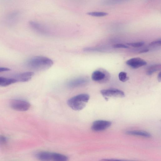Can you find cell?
Instances as JSON below:
<instances>
[{"label": "cell", "instance_id": "6da1fadb", "mask_svg": "<svg viewBox=\"0 0 161 161\" xmlns=\"http://www.w3.org/2000/svg\"><path fill=\"white\" fill-rule=\"evenodd\" d=\"M53 64L52 60L44 57H35L32 58L27 62L30 68L38 71H44L51 67Z\"/></svg>", "mask_w": 161, "mask_h": 161}, {"label": "cell", "instance_id": "7a4b0ae2", "mask_svg": "<svg viewBox=\"0 0 161 161\" xmlns=\"http://www.w3.org/2000/svg\"><path fill=\"white\" fill-rule=\"evenodd\" d=\"M89 98L90 96L88 94L78 95L69 99L67 104L69 106L74 110L79 111L85 107Z\"/></svg>", "mask_w": 161, "mask_h": 161}, {"label": "cell", "instance_id": "3957f363", "mask_svg": "<svg viewBox=\"0 0 161 161\" xmlns=\"http://www.w3.org/2000/svg\"><path fill=\"white\" fill-rule=\"evenodd\" d=\"M11 107L17 111H26L30 108L31 105L26 101L21 99H14L10 103Z\"/></svg>", "mask_w": 161, "mask_h": 161}, {"label": "cell", "instance_id": "277c9868", "mask_svg": "<svg viewBox=\"0 0 161 161\" xmlns=\"http://www.w3.org/2000/svg\"><path fill=\"white\" fill-rule=\"evenodd\" d=\"M110 75L106 71L102 70H97L93 72L92 75V79L95 82L104 83L107 82L109 79Z\"/></svg>", "mask_w": 161, "mask_h": 161}, {"label": "cell", "instance_id": "5b68a950", "mask_svg": "<svg viewBox=\"0 0 161 161\" xmlns=\"http://www.w3.org/2000/svg\"><path fill=\"white\" fill-rule=\"evenodd\" d=\"M110 122L100 120L94 122L92 125L91 129L93 131L99 132L104 130L112 125Z\"/></svg>", "mask_w": 161, "mask_h": 161}, {"label": "cell", "instance_id": "8992f818", "mask_svg": "<svg viewBox=\"0 0 161 161\" xmlns=\"http://www.w3.org/2000/svg\"><path fill=\"white\" fill-rule=\"evenodd\" d=\"M100 93L103 96L108 97H124L125 96L123 91L114 89H103L100 91Z\"/></svg>", "mask_w": 161, "mask_h": 161}, {"label": "cell", "instance_id": "52a82bcc", "mask_svg": "<svg viewBox=\"0 0 161 161\" xmlns=\"http://www.w3.org/2000/svg\"><path fill=\"white\" fill-rule=\"evenodd\" d=\"M89 79L86 77H82L72 80L68 82L67 86L69 88H75L84 86L88 83Z\"/></svg>", "mask_w": 161, "mask_h": 161}, {"label": "cell", "instance_id": "ba28073f", "mask_svg": "<svg viewBox=\"0 0 161 161\" xmlns=\"http://www.w3.org/2000/svg\"><path fill=\"white\" fill-rule=\"evenodd\" d=\"M126 64L132 68L136 69L146 65L147 62L143 59L137 57L128 60L126 62Z\"/></svg>", "mask_w": 161, "mask_h": 161}, {"label": "cell", "instance_id": "9c48e42d", "mask_svg": "<svg viewBox=\"0 0 161 161\" xmlns=\"http://www.w3.org/2000/svg\"><path fill=\"white\" fill-rule=\"evenodd\" d=\"M29 25L32 29L39 33L43 34H47L48 33L47 29L39 23L31 21Z\"/></svg>", "mask_w": 161, "mask_h": 161}, {"label": "cell", "instance_id": "30bf717a", "mask_svg": "<svg viewBox=\"0 0 161 161\" xmlns=\"http://www.w3.org/2000/svg\"><path fill=\"white\" fill-rule=\"evenodd\" d=\"M125 133L128 135L138 136L147 138L150 137L151 136L150 133L142 131H129L126 132Z\"/></svg>", "mask_w": 161, "mask_h": 161}, {"label": "cell", "instance_id": "8fae6325", "mask_svg": "<svg viewBox=\"0 0 161 161\" xmlns=\"http://www.w3.org/2000/svg\"><path fill=\"white\" fill-rule=\"evenodd\" d=\"M34 74V73L32 72H26L20 74L18 76L19 79L17 80L18 82H28L30 80Z\"/></svg>", "mask_w": 161, "mask_h": 161}, {"label": "cell", "instance_id": "7c38bea8", "mask_svg": "<svg viewBox=\"0 0 161 161\" xmlns=\"http://www.w3.org/2000/svg\"><path fill=\"white\" fill-rule=\"evenodd\" d=\"M36 156L37 158L41 160H52V153L48 152H41L36 153Z\"/></svg>", "mask_w": 161, "mask_h": 161}, {"label": "cell", "instance_id": "4fadbf2b", "mask_svg": "<svg viewBox=\"0 0 161 161\" xmlns=\"http://www.w3.org/2000/svg\"><path fill=\"white\" fill-rule=\"evenodd\" d=\"M16 79H7L5 77H0V86L6 87L17 82Z\"/></svg>", "mask_w": 161, "mask_h": 161}, {"label": "cell", "instance_id": "5bb4252c", "mask_svg": "<svg viewBox=\"0 0 161 161\" xmlns=\"http://www.w3.org/2000/svg\"><path fill=\"white\" fill-rule=\"evenodd\" d=\"M161 69V65L160 64H155L150 67L147 69V74L150 76L153 74V73L159 71Z\"/></svg>", "mask_w": 161, "mask_h": 161}, {"label": "cell", "instance_id": "9a60e30c", "mask_svg": "<svg viewBox=\"0 0 161 161\" xmlns=\"http://www.w3.org/2000/svg\"><path fill=\"white\" fill-rule=\"evenodd\" d=\"M67 156L61 154L52 153V160L57 161H66L68 160Z\"/></svg>", "mask_w": 161, "mask_h": 161}, {"label": "cell", "instance_id": "2e32d148", "mask_svg": "<svg viewBox=\"0 0 161 161\" xmlns=\"http://www.w3.org/2000/svg\"><path fill=\"white\" fill-rule=\"evenodd\" d=\"M87 14L92 16L101 17L107 16L108 14L105 12L93 11L88 12Z\"/></svg>", "mask_w": 161, "mask_h": 161}, {"label": "cell", "instance_id": "e0dca14e", "mask_svg": "<svg viewBox=\"0 0 161 161\" xmlns=\"http://www.w3.org/2000/svg\"><path fill=\"white\" fill-rule=\"evenodd\" d=\"M119 79L121 81L125 82L129 79V78L127 76V73L125 72H121L119 73Z\"/></svg>", "mask_w": 161, "mask_h": 161}, {"label": "cell", "instance_id": "ac0fdd59", "mask_svg": "<svg viewBox=\"0 0 161 161\" xmlns=\"http://www.w3.org/2000/svg\"><path fill=\"white\" fill-rule=\"evenodd\" d=\"M145 44L144 42H140L136 43H128L127 44L134 47L138 48L142 47Z\"/></svg>", "mask_w": 161, "mask_h": 161}, {"label": "cell", "instance_id": "d6986e66", "mask_svg": "<svg viewBox=\"0 0 161 161\" xmlns=\"http://www.w3.org/2000/svg\"><path fill=\"white\" fill-rule=\"evenodd\" d=\"M84 51L86 52H100L101 50L97 48L94 47H87L84 49Z\"/></svg>", "mask_w": 161, "mask_h": 161}, {"label": "cell", "instance_id": "ffe728a7", "mask_svg": "<svg viewBox=\"0 0 161 161\" xmlns=\"http://www.w3.org/2000/svg\"><path fill=\"white\" fill-rule=\"evenodd\" d=\"M7 139L4 136L0 135V145H4L6 144Z\"/></svg>", "mask_w": 161, "mask_h": 161}, {"label": "cell", "instance_id": "44dd1931", "mask_svg": "<svg viewBox=\"0 0 161 161\" xmlns=\"http://www.w3.org/2000/svg\"><path fill=\"white\" fill-rule=\"evenodd\" d=\"M113 47L114 48L127 49L129 48L128 46L123 44H117L114 45Z\"/></svg>", "mask_w": 161, "mask_h": 161}, {"label": "cell", "instance_id": "7402d4cb", "mask_svg": "<svg viewBox=\"0 0 161 161\" xmlns=\"http://www.w3.org/2000/svg\"><path fill=\"white\" fill-rule=\"evenodd\" d=\"M161 41L160 39L156 41H153V42L150 43V45L151 46H159L161 45Z\"/></svg>", "mask_w": 161, "mask_h": 161}, {"label": "cell", "instance_id": "603a6c76", "mask_svg": "<svg viewBox=\"0 0 161 161\" xmlns=\"http://www.w3.org/2000/svg\"><path fill=\"white\" fill-rule=\"evenodd\" d=\"M10 70V69L8 68L0 67V72L9 71Z\"/></svg>", "mask_w": 161, "mask_h": 161}, {"label": "cell", "instance_id": "cb8c5ba5", "mask_svg": "<svg viewBox=\"0 0 161 161\" xmlns=\"http://www.w3.org/2000/svg\"><path fill=\"white\" fill-rule=\"evenodd\" d=\"M149 49H144L141 50L139 52V53H143L149 52Z\"/></svg>", "mask_w": 161, "mask_h": 161}, {"label": "cell", "instance_id": "d4e9b609", "mask_svg": "<svg viewBox=\"0 0 161 161\" xmlns=\"http://www.w3.org/2000/svg\"><path fill=\"white\" fill-rule=\"evenodd\" d=\"M157 79L158 81L160 82L161 81V73L160 72L158 75Z\"/></svg>", "mask_w": 161, "mask_h": 161}]
</instances>
